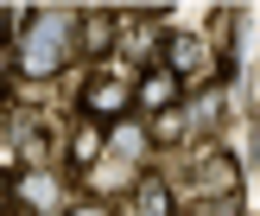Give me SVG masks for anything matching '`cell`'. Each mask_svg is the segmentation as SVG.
<instances>
[{"label": "cell", "mask_w": 260, "mask_h": 216, "mask_svg": "<svg viewBox=\"0 0 260 216\" xmlns=\"http://www.w3.org/2000/svg\"><path fill=\"white\" fill-rule=\"evenodd\" d=\"M70 216H108V210H102V203H76Z\"/></svg>", "instance_id": "12"}, {"label": "cell", "mask_w": 260, "mask_h": 216, "mask_svg": "<svg viewBox=\"0 0 260 216\" xmlns=\"http://www.w3.org/2000/svg\"><path fill=\"white\" fill-rule=\"evenodd\" d=\"M127 108H134V83H121V76H89L83 83V114L89 121H114Z\"/></svg>", "instance_id": "2"}, {"label": "cell", "mask_w": 260, "mask_h": 216, "mask_svg": "<svg viewBox=\"0 0 260 216\" xmlns=\"http://www.w3.org/2000/svg\"><path fill=\"white\" fill-rule=\"evenodd\" d=\"M89 159H102V127L95 121L76 127V140H70V165H89Z\"/></svg>", "instance_id": "9"}, {"label": "cell", "mask_w": 260, "mask_h": 216, "mask_svg": "<svg viewBox=\"0 0 260 216\" xmlns=\"http://www.w3.org/2000/svg\"><path fill=\"white\" fill-rule=\"evenodd\" d=\"M254 102H260V70H254Z\"/></svg>", "instance_id": "13"}, {"label": "cell", "mask_w": 260, "mask_h": 216, "mask_svg": "<svg viewBox=\"0 0 260 216\" xmlns=\"http://www.w3.org/2000/svg\"><path fill=\"white\" fill-rule=\"evenodd\" d=\"M254 159H260V146H254Z\"/></svg>", "instance_id": "14"}, {"label": "cell", "mask_w": 260, "mask_h": 216, "mask_svg": "<svg viewBox=\"0 0 260 216\" xmlns=\"http://www.w3.org/2000/svg\"><path fill=\"white\" fill-rule=\"evenodd\" d=\"M114 152H140V134H134V127H114Z\"/></svg>", "instance_id": "11"}, {"label": "cell", "mask_w": 260, "mask_h": 216, "mask_svg": "<svg viewBox=\"0 0 260 216\" xmlns=\"http://www.w3.org/2000/svg\"><path fill=\"white\" fill-rule=\"evenodd\" d=\"M76 25H83V51H114V13H76Z\"/></svg>", "instance_id": "6"}, {"label": "cell", "mask_w": 260, "mask_h": 216, "mask_svg": "<svg viewBox=\"0 0 260 216\" xmlns=\"http://www.w3.org/2000/svg\"><path fill=\"white\" fill-rule=\"evenodd\" d=\"M25 19H32V13H0V45H13V32H19Z\"/></svg>", "instance_id": "10"}, {"label": "cell", "mask_w": 260, "mask_h": 216, "mask_svg": "<svg viewBox=\"0 0 260 216\" xmlns=\"http://www.w3.org/2000/svg\"><path fill=\"white\" fill-rule=\"evenodd\" d=\"M190 184H197V197H229V191H235V159H229V152L203 159L197 172H190Z\"/></svg>", "instance_id": "5"}, {"label": "cell", "mask_w": 260, "mask_h": 216, "mask_svg": "<svg viewBox=\"0 0 260 216\" xmlns=\"http://www.w3.org/2000/svg\"><path fill=\"white\" fill-rule=\"evenodd\" d=\"M127 203H134V216H172V197H165V184H159V178H140Z\"/></svg>", "instance_id": "7"}, {"label": "cell", "mask_w": 260, "mask_h": 216, "mask_svg": "<svg viewBox=\"0 0 260 216\" xmlns=\"http://www.w3.org/2000/svg\"><path fill=\"white\" fill-rule=\"evenodd\" d=\"M159 45H165V70H172V76L203 70V57H210V51H203V38H190V32H165Z\"/></svg>", "instance_id": "4"}, {"label": "cell", "mask_w": 260, "mask_h": 216, "mask_svg": "<svg viewBox=\"0 0 260 216\" xmlns=\"http://www.w3.org/2000/svg\"><path fill=\"white\" fill-rule=\"evenodd\" d=\"M51 197H57V184H51V178H38V172L19 178V210H45Z\"/></svg>", "instance_id": "8"}, {"label": "cell", "mask_w": 260, "mask_h": 216, "mask_svg": "<svg viewBox=\"0 0 260 216\" xmlns=\"http://www.w3.org/2000/svg\"><path fill=\"white\" fill-rule=\"evenodd\" d=\"M172 102H178V76L165 70V64H152L146 76L134 83V108H152V114H172Z\"/></svg>", "instance_id": "3"}, {"label": "cell", "mask_w": 260, "mask_h": 216, "mask_svg": "<svg viewBox=\"0 0 260 216\" xmlns=\"http://www.w3.org/2000/svg\"><path fill=\"white\" fill-rule=\"evenodd\" d=\"M70 25L76 13H32V19L19 25V38H13V57H19V76H57L63 64H70Z\"/></svg>", "instance_id": "1"}]
</instances>
